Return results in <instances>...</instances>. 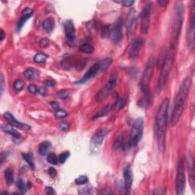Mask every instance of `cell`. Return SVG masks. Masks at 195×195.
<instances>
[{"label":"cell","instance_id":"cell-1","mask_svg":"<svg viewBox=\"0 0 195 195\" xmlns=\"http://www.w3.org/2000/svg\"><path fill=\"white\" fill-rule=\"evenodd\" d=\"M169 100L165 98L162 101L157 111L155 120V133L158 142V147L162 152L165 150V137L168 127V113Z\"/></svg>","mask_w":195,"mask_h":195},{"label":"cell","instance_id":"cell-2","mask_svg":"<svg viewBox=\"0 0 195 195\" xmlns=\"http://www.w3.org/2000/svg\"><path fill=\"white\" fill-rule=\"evenodd\" d=\"M191 84H192V79L191 76H188L184 78L180 86L178 94L176 95L174 100V108L171 120V124L172 126H175L178 124L184 112L185 103L189 94Z\"/></svg>","mask_w":195,"mask_h":195},{"label":"cell","instance_id":"cell-3","mask_svg":"<svg viewBox=\"0 0 195 195\" xmlns=\"http://www.w3.org/2000/svg\"><path fill=\"white\" fill-rule=\"evenodd\" d=\"M154 66L152 60H149L147 64L146 65L142 73V78L140 82V88L143 94V98L140 101L141 107H147V105L151 104L152 98L150 95V84L151 82L152 75H153Z\"/></svg>","mask_w":195,"mask_h":195},{"label":"cell","instance_id":"cell-4","mask_svg":"<svg viewBox=\"0 0 195 195\" xmlns=\"http://www.w3.org/2000/svg\"><path fill=\"white\" fill-rule=\"evenodd\" d=\"M175 48H176V45L172 44L170 45L169 49L167 51L166 57L161 66V73H160L158 83H157V90L158 91H161L168 81L172 67L174 61H175V52H176Z\"/></svg>","mask_w":195,"mask_h":195},{"label":"cell","instance_id":"cell-5","mask_svg":"<svg viewBox=\"0 0 195 195\" xmlns=\"http://www.w3.org/2000/svg\"><path fill=\"white\" fill-rule=\"evenodd\" d=\"M183 21H184V7L181 2H178L175 3V8H174L172 32V44L175 45L178 44V40L181 34Z\"/></svg>","mask_w":195,"mask_h":195},{"label":"cell","instance_id":"cell-6","mask_svg":"<svg viewBox=\"0 0 195 195\" xmlns=\"http://www.w3.org/2000/svg\"><path fill=\"white\" fill-rule=\"evenodd\" d=\"M144 128V121L142 117H139L134 121L131 128L130 137L127 141L128 148H134L137 146L142 137Z\"/></svg>","mask_w":195,"mask_h":195},{"label":"cell","instance_id":"cell-7","mask_svg":"<svg viewBox=\"0 0 195 195\" xmlns=\"http://www.w3.org/2000/svg\"><path fill=\"white\" fill-rule=\"evenodd\" d=\"M117 83V75L114 74L111 78H109V80L108 81V83H106L105 86L103 87L97 95L95 96V100L98 102H101L103 100L105 99L111 93V91L114 89V88L116 87Z\"/></svg>","mask_w":195,"mask_h":195},{"label":"cell","instance_id":"cell-8","mask_svg":"<svg viewBox=\"0 0 195 195\" xmlns=\"http://www.w3.org/2000/svg\"><path fill=\"white\" fill-rule=\"evenodd\" d=\"M176 175V193L178 194H183L185 189V183H186V178H185L184 164L183 159H180L178 164Z\"/></svg>","mask_w":195,"mask_h":195},{"label":"cell","instance_id":"cell-9","mask_svg":"<svg viewBox=\"0 0 195 195\" xmlns=\"http://www.w3.org/2000/svg\"><path fill=\"white\" fill-rule=\"evenodd\" d=\"M152 8L151 5H146L140 13L141 19V32L142 34H147L150 24V16H151Z\"/></svg>","mask_w":195,"mask_h":195},{"label":"cell","instance_id":"cell-10","mask_svg":"<svg viewBox=\"0 0 195 195\" xmlns=\"http://www.w3.org/2000/svg\"><path fill=\"white\" fill-rule=\"evenodd\" d=\"M108 128H101L97 130L91 140V148L92 150H97L102 145L104 138L109 133Z\"/></svg>","mask_w":195,"mask_h":195},{"label":"cell","instance_id":"cell-11","mask_svg":"<svg viewBox=\"0 0 195 195\" xmlns=\"http://www.w3.org/2000/svg\"><path fill=\"white\" fill-rule=\"evenodd\" d=\"M195 9H194V2H192V7H191V21H190V27L188 32L187 40H188V47L191 49L194 48V30H195Z\"/></svg>","mask_w":195,"mask_h":195},{"label":"cell","instance_id":"cell-12","mask_svg":"<svg viewBox=\"0 0 195 195\" xmlns=\"http://www.w3.org/2000/svg\"><path fill=\"white\" fill-rule=\"evenodd\" d=\"M111 33L113 42L118 44L123 37V20L121 18H119L114 24Z\"/></svg>","mask_w":195,"mask_h":195},{"label":"cell","instance_id":"cell-13","mask_svg":"<svg viewBox=\"0 0 195 195\" xmlns=\"http://www.w3.org/2000/svg\"><path fill=\"white\" fill-rule=\"evenodd\" d=\"M101 71V66H100V63H96L91 67H90L88 69V71L86 72V74L82 77L80 79H78V81L76 82V84H83V83H86L87 81H88L89 79L92 78L93 77H95L96 75L98 74V72Z\"/></svg>","mask_w":195,"mask_h":195},{"label":"cell","instance_id":"cell-14","mask_svg":"<svg viewBox=\"0 0 195 195\" xmlns=\"http://www.w3.org/2000/svg\"><path fill=\"white\" fill-rule=\"evenodd\" d=\"M127 35L128 37H132L136 29L137 25V18H136V10L134 9H130L127 15Z\"/></svg>","mask_w":195,"mask_h":195},{"label":"cell","instance_id":"cell-15","mask_svg":"<svg viewBox=\"0 0 195 195\" xmlns=\"http://www.w3.org/2000/svg\"><path fill=\"white\" fill-rule=\"evenodd\" d=\"M64 32L69 43L74 42L76 38V28L74 23L71 20L66 21L64 23Z\"/></svg>","mask_w":195,"mask_h":195},{"label":"cell","instance_id":"cell-16","mask_svg":"<svg viewBox=\"0 0 195 195\" xmlns=\"http://www.w3.org/2000/svg\"><path fill=\"white\" fill-rule=\"evenodd\" d=\"M3 117H4V118L9 122V124H11L13 127H19V128L20 129H24V130H31V128H32V127L29 125H28V124H24V123H22L20 122V121H17L11 113H4V114H3Z\"/></svg>","mask_w":195,"mask_h":195},{"label":"cell","instance_id":"cell-17","mask_svg":"<svg viewBox=\"0 0 195 195\" xmlns=\"http://www.w3.org/2000/svg\"><path fill=\"white\" fill-rule=\"evenodd\" d=\"M124 187L127 193L130 192V188L132 187L134 176H133L132 170L129 165L126 166L124 168Z\"/></svg>","mask_w":195,"mask_h":195},{"label":"cell","instance_id":"cell-18","mask_svg":"<svg viewBox=\"0 0 195 195\" xmlns=\"http://www.w3.org/2000/svg\"><path fill=\"white\" fill-rule=\"evenodd\" d=\"M33 14H34V10H33L32 9H31V8H25V9L22 11V17L19 19V22H18L17 24L18 32H20V31L22 30L23 26H24V24L28 21V19L32 17Z\"/></svg>","mask_w":195,"mask_h":195},{"label":"cell","instance_id":"cell-19","mask_svg":"<svg viewBox=\"0 0 195 195\" xmlns=\"http://www.w3.org/2000/svg\"><path fill=\"white\" fill-rule=\"evenodd\" d=\"M143 40L142 39H135L133 42L132 45H131L130 50V57L132 59H136L139 57L140 54V50L141 47L143 45Z\"/></svg>","mask_w":195,"mask_h":195},{"label":"cell","instance_id":"cell-20","mask_svg":"<svg viewBox=\"0 0 195 195\" xmlns=\"http://www.w3.org/2000/svg\"><path fill=\"white\" fill-rule=\"evenodd\" d=\"M114 148L115 150H125L128 148V144L125 142V134L124 133L121 134L117 137L114 142Z\"/></svg>","mask_w":195,"mask_h":195},{"label":"cell","instance_id":"cell-21","mask_svg":"<svg viewBox=\"0 0 195 195\" xmlns=\"http://www.w3.org/2000/svg\"><path fill=\"white\" fill-rule=\"evenodd\" d=\"M188 172H189V177H190V181H191V187L192 188H194V161H193V157L191 155V152H189L188 153Z\"/></svg>","mask_w":195,"mask_h":195},{"label":"cell","instance_id":"cell-22","mask_svg":"<svg viewBox=\"0 0 195 195\" xmlns=\"http://www.w3.org/2000/svg\"><path fill=\"white\" fill-rule=\"evenodd\" d=\"M2 130L6 134H9L11 137H15V138H20V134L15 129L13 128V126H11V124H2Z\"/></svg>","mask_w":195,"mask_h":195},{"label":"cell","instance_id":"cell-23","mask_svg":"<svg viewBox=\"0 0 195 195\" xmlns=\"http://www.w3.org/2000/svg\"><path fill=\"white\" fill-rule=\"evenodd\" d=\"M113 108H114V104H107V105H105L104 108H102L100 110L97 114H95L94 117H92V119H97V118H100V117H104V116L107 115L110 111L112 110Z\"/></svg>","mask_w":195,"mask_h":195},{"label":"cell","instance_id":"cell-24","mask_svg":"<svg viewBox=\"0 0 195 195\" xmlns=\"http://www.w3.org/2000/svg\"><path fill=\"white\" fill-rule=\"evenodd\" d=\"M50 149H51V143L48 141H44L39 145L38 152L40 155H45Z\"/></svg>","mask_w":195,"mask_h":195},{"label":"cell","instance_id":"cell-25","mask_svg":"<svg viewBox=\"0 0 195 195\" xmlns=\"http://www.w3.org/2000/svg\"><path fill=\"white\" fill-rule=\"evenodd\" d=\"M5 179H6V184L10 186L13 184L14 181V172L11 168H8L5 171Z\"/></svg>","mask_w":195,"mask_h":195},{"label":"cell","instance_id":"cell-26","mask_svg":"<svg viewBox=\"0 0 195 195\" xmlns=\"http://www.w3.org/2000/svg\"><path fill=\"white\" fill-rule=\"evenodd\" d=\"M43 28L47 33H50L52 32V31L53 30V21L51 19H47L44 21L43 24Z\"/></svg>","mask_w":195,"mask_h":195},{"label":"cell","instance_id":"cell-27","mask_svg":"<svg viewBox=\"0 0 195 195\" xmlns=\"http://www.w3.org/2000/svg\"><path fill=\"white\" fill-rule=\"evenodd\" d=\"M47 58H48V56L46 53L40 52V53H37V54L34 56V61L37 63H44L46 60H47Z\"/></svg>","mask_w":195,"mask_h":195},{"label":"cell","instance_id":"cell-28","mask_svg":"<svg viewBox=\"0 0 195 195\" xmlns=\"http://www.w3.org/2000/svg\"><path fill=\"white\" fill-rule=\"evenodd\" d=\"M79 50L83 53L89 54V53H92L94 52V47L89 44H83L80 46Z\"/></svg>","mask_w":195,"mask_h":195},{"label":"cell","instance_id":"cell-29","mask_svg":"<svg viewBox=\"0 0 195 195\" xmlns=\"http://www.w3.org/2000/svg\"><path fill=\"white\" fill-rule=\"evenodd\" d=\"M17 186H18V188H19V191H21V194H25L26 191H27V190H28V186H27V184L24 183V180H23L22 178H19V179H18Z\"/></svg>","mask_w":195,"mask_h":195},{"label":"cell","instance_id":"cell-30","mask_svg":"<svg viewBox=\"0 0 195 195\" xmlns=\"http://www.w3.org/2000/svg\"><path fill=\"white\" fill-rule=\"evenodd\" d=\"M22 158L23 159L25 160L27 162L28 164L30 165L31 168L32 169H34V160H33V156L32 154L30 153H22Z\"/></svg>","mask_w":195,"mask_h":195},{"label":"cell","instance_id":"cell-31","mask_svg":"<svg viewBox=\"0 0 195 195\" xmlns=\"http://www.w3.org/2000/svg\"><path fill=\"white\" fill-rule=\"evenodd\" d=\"M24 76L28 80H34L37 77V74L33 69H28L24 71Z\"/></svg>","mask_w":195,"mask_h":195},{"label":"cell","instance_id":"cell-32","mask_svg":"<svg viewBox=\"0 0 195 195\" xmlns=\"http://www.w3.org/2000/svg\"><path fill=\"white\" fill-rule=\"evenodd\" d=\"M113 60L111 57H108V58L104 59V60L100 63V66H101V71H105L109 67V66L112 63Z\"/></svg>","mask_w":195,"mask_h":195},{"label":"cell","instance_id":"cell-33","mask_svg":"<svg viewBox=\"0 0 195 195\" xmlns=\"http://www.w3.org/2000/svg\"><path fill=\"white\" fill-rule=\"evenodd\" d=\"M125 100H124V98L122 97H117V100H116L115 103L114 104V108L117 110H121L123 108L125 105Z\"/></svg>","mask_w":195,"mask_h":195},{"label":"cell","instance_id":"cell-34","mask_svg":"<svg viewBox=\"0 0 195 195\" xmlns=\"http://www.w3.org/2000/svg\"><path fill=\"white\" fill-rule=\"evenodd\" d=\"M111 32V26H109L108 24H106V25H104L101 28V35L103 38H107L110 36Z\"/></svg>","mask_w":195,"mask_h":195},{"label":"cell","instance_id":"cell-35","mask_svg":"<svg viewBox=\"0 0 195 195\" xmlns=\"http://www.w3.org/2000/svg\"><path fill=\"white\" fill-rule=\"evenodd\" d=\"M47 163L52 164V165H57L59 160L57 155H56L55 153H53V152H51V153H49L48 155H47Z\"/></svg>","mask_w":195,"mask_h":195},{"label":"cell","instance_id":"cell-36","mask_svg":"<svg viewBox=\"0 0 195 195\" xmlns=\"http://www.w3.org/2000/svg\"><path fill=\"white\" fill-rule=\"evenodd\" d=\"M88 178L86 175H80L75 179V183L77 185H83L88 183Z\"/></svg>","mask_w":195,"mask_h":195},{"label":"cell","instance_id":"cell-37","mask_svg":"<svg viewBox=\"0 0 195 195\" xmlns=\"http://www.w3.org/2000/svg\"><path fill=\"white\" fill-rule=\"evenodd\" d=\"M13 87H14L15 90L17 91H22L24 88V82L21 79H16L14 82V84H13Z\"/></svg>","mask_w":195,"mask_h":195},{"label":"cell","instance_id":"cell-38","mask_svg":"<svg viewBox=\"0 0 195 195\" xmlns=\"http://www.w3.org/2000/svg\"><path fill=\"white\" fill-rule=\"evenodd\" d=\"M70 152L69 151L63 152V153H61L60 155H59V157H58L59 162H60L61 164L65 163L66 161V160L68 159L69 157H70Z\"/></svg>","mask_w":195,"mask_h":195},{"label":"cell","instance_id":"cell-39","mask_svg":"<svg viewBox=\"0 0 195 195\" xmlns=\"http://www.w3.org/2000/svg\"><path fill=\"white\" fill-rule=\"evenodd\" d=\"M87 60H88L87 59H83V60H79V61L76 63V69L78 71H81V70H83V69L85 68V66H86L87 64V62H88Z\"/></svg>","mask_w":195,"mask_h":195},{"label":"cell","instance_id":"cell-40","mask_svg":"<svg viewBox=\"0 0 195 195\" xmlns=\"http://www.w3.org/2000/svg\"><path fill=\"white\" fill-rule=\"evenodd\" d=\"M68 115V113L63 109H58L57 111H55V116L57 117V118H64V117H66Z\"/></svg>","mask_w":195,"mask_h":195},{"label":"cell","instance_id":"cell-41","mask_svg":"<svg viewBox=\"0 0 195 195\" xmlns=\"http://www.w3.org/2000/svg\"><path fill=\"white\" fill-rule=\"evenodd\" d=\"M57 96L60 98H61V99H67L69 96H70V92H69L68 90H60V91L57 92Z\"/></svg>","mask_w":195,"mask_h":195},{"label":"cell","instance_id":"cell-42","mask_svg":"<svg viewBox=\"0 0 195 195\" xmlns=\"http://www.w3.org/2000/svg\"><path fill=\"white\" fill-rule=\"evenodd\" d=\"M115 2L123 5L125 7H130L135 3V1H131V0H124V1H114Z\"/></svg>","mask_w":195,"mask_h":195},{"label":"cell","instance_id":"cell-43","mask_svg":"<svg viewBox=\"0 0 195 195\" xmlns=\"http://www.w3.org/2000/svg\"><path fill=\"white\" fill-rule=\"evenodd\" d=\"M70 123L68 122H62L61 124H60V125H59V129H60L61 131H63V132H65V131H67L70 129Z\"/></svg>","mask_w":195,"mask_h":195},{"label":"cell","instance_id":"cell-44","mask_svg":"<svg viewBox=\"0 0 195 195\" xmlns=\"http://www.w3.org/2000/svg\"><path fill=\"white\" fill-rule=\"evenodd\" d=\"M28 91L31 93V94H36L37 92H38L39 89L37 88V87L35 86V85L32 84V85H29L28 87Z\"/></svg>","mask_w":195,"mask_h":195},{"label":"cell","instance_id":"cell-45","mask_svg":"<svg viewBox=\"0 0 195 195\" xmlns=\"http://www.w3.org/2000/svg\"><path fill=\"white\" fill-rule=\"evenodd\" d=\"M44 86L49 88H52L56 86V82L53 79H47L44 81Z\"/></svg>","mask_w":195,"mask_h":195},{"label":"cell","instance_id":"cell-46","mask_svg":"<svg viewBox=\"0 0 195 195\" xmlns=\"http://www.w3.org/2000/svg\"><path fill=\"white\" fill-rule=\"evenodd\" d=\"M0 89H1V93H2L5 89V78L2 73H1V77H0Z\"/></svg>","mask_w":195,"mask_h":195},{"label":"cell","instance_id":"cell-47","mask_svg":"<svg viewBox=\"0 0 195 195\" xmlns=\"http://www.w3.org/2000/svg\"><path fill=\"white\" fill-rule=\"evenodd\" d=\"M48 174L50 175V176L51 177V178H55L57 175V170H56L54 168H53V167H50L48 169Z\"/></svg>","mask_w":195,"mask_h":195},{"label":"cell","instance_id":"cell-48","mask_svg":"<svg viewBox=\"0 0 195 195\" xmlns=\"http://www.w3.org/2000/svg\"><path fill=\"white\" fill-rule=\"evenodd\" d=\"M78 193L80 194H92V190L88 189V188H87L86 189L83 188V189H80L78 191Z\"/></svg>","mask_w":195,"mask_h":195},{"label":"cell","instance_id":"cell-49","mask_svg":"<svg viewBox=\"0 0 195 195\" xmlns=\"http://www.w3.org/2000/svg\"><path fill=\"white\" fill-rule=\"evenodd\" d=\"M44 192L46 194H55L56 192L53 190V188L52 187H46L45 190H44Z\"/></svg>","mask_w":195,"mask_h":195},{"label":"cell","instance_id":"cell-50","mask_svg":"<svg viewBox=\"0 0 195 195\" xmlns=\"http://www.w3.org/2000/svg\"><path fill=\"white\" fill-rule=\"evenodd\" d=\"M40 45L42 47H47L49 45V40L46 38L42 39L40 41Z\"/></svg>","mask_w":195,"mask_h":195},{"label":"cell","instance_id":"cell-51","mask_svg":"<svg viewBox=\"0 0 195 195\" xmlns=\"http://www.w3.org/2000/svg\"><path fill=\"white\" fill-rule=\"evenodd\" d=\"M50 104L52 106V108H53L55 111H57L58 109H60V105H59L58 103L56 102V101H51V102L50 103Z\"/></svg>","mask_w":195,"mask_h":195},{"label":"cell","instance_id":"cell-52","mask_svg":"<svg viewBox=\"0 0 195 195\" xmlns=\"http://www.w3.org/2000/svg\"><path fill=\"white\" fill-rule=\"evenodd\" d=\"M158 2L162 6H165L168 3V1H167V0H160Z\"/></svg>","mask_w":195,"mask_h":195},{"label":"cell","instance_id":"cell-53","mask_svg":"<svg viewBox=\"0 0 195 195\" xmlns=\"http://www.w3.org/2000/svg\"><path fill=\"white\" fill-rule=\"evenodd\" d=\"M5 38V33L2 29H1V41H2Z\"/></svg>","mask_w":195,"mask_h":195},{"label":"cell","instance_id":"cell-54","mask_svg":"<svg viewBox=\"0 0 195 195\" xmlns=\"http://www.w3.org/2000/svg\"><path fill=\"white\" fill-rule=\"evenodd\" d=\"M39 92H40L41 95H44L45 94V89L42 88H40V89H39Z\"/></svg>","mask_w":195,"mask_h":195},{"label":"cell","instance_id":"cell-55","mask_svg":"<svg viewBox=\"0 0 195 195\" xmlns=\"http://www.w3.org/2000/svg\"><path fill=\"white\" fill-rule=\"evenodd\" d=\"M27 186H28V189H30V188H32V182L28 181L27 183Z\"/></svg>","mask_w":195,"mask_h":195}]
</instances>
